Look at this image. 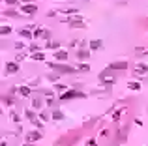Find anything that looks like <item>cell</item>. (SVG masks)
Returning <instances> with one entry per match:
<instances>
[{
  "label": "cell",
  "instance_id": "6da1fadb",
  "mask_svg": "<svg viewBox=\"0 0 148 146\" xmlns=\"http://www.w3.org/2000/svg\"><path fill=\"white\" fill-rule=\"evenodd\" d=\"M49 67L51 71H54V73H58V75H73V73H77V67L75 66H69V64H58V62H49Z\"/></svg>",
  "mask_w": 148,
  "mask_h": 146
},
{
  "label": "cell",
  "instance_id": "7a4b0ae2",
  "mask_svg": "<svg viewBox=\"0 0 148 146\" xmlns=\"http://www.w3.org/2000/svg\"><path fill=\"white\" fill-rule=\"evenodd\" d=\"M86 94L81 92V90H77V88H69L66 90V92H62L58 96V101H69V99H85Z\"/></svg>",
  "mask_w": 148,
  "mask_h": 146
},
{
  "label": "cell",
  "instance_id": "3957f363",
  "mask_svg": "<svg viewBox=\"0 0 148 146\" xmlns=\"http://www.w3.org/2000/svg\"><path fill=\"white\" fill-rule=\"evenodd\" d=\"M24 114H26V118L30 120L32 124L36 126V128H43V124H41V120H40V116L36 114V112L32 111V109H26V111H24Z\"/></svg>",
  "mask_w": 148,
  "mask_h": 146
},
{
  "label": "cell",
  "instance_id": "277c9868",
  "mask_svg": "<svg viewBox=\"0 0 148 146\" xmlns=\"http://www.w3.org/2000/svg\"><path fill=\"white\" fill-rule=\"evenodd\" d=\"M99 81H101L103 84H112L114 83V75L111 73V69H105V71L99 73Z\"/></svg>",
  "mask_w": 148,
  "mask_h": 146
},
{
  "label": "cell",
  "instance_id": "5b68a950",
  "mask_svg": "<svg viewBox=\"0 0 148 146\" xmlns=\"http://www.w3.org/2000/svg\"><path fill=\"white\" fill-rule=\"evenodd\" d=\"M21 13L24 15H36L38 13V6L36 4H21Z\"/></svg>",
  "mask_w": 148,
  "mask_h": 146
},
{
  "label": "cell",
  "instance_id": "8992f818",
  "mask_svg": "<svg viewBox=\"0 0 148 146\" xmlns=\"http://www.w3.org/2000/svg\"><path fill=\"white\" fill-rule=\"evenodd\" d=\"M128 67V62L126 60H116V62H111L107 66V69H111V71H120V69H126Z\"/></svg>",
  "mask_w": 148,
  "mask_h": 146
},
{
  "label": "cell",
  "instance_id": "52a82bcc",
  "mask_svg": "<svg viewBox=\"0 0 148 146\" xmlns=\"http://www.w3.org/2000/svg\"><path fill=\"white\" fill-rule=\"evenodd\" d=\"M67 24H69V28H85V21H83V17H71L67 19Z\"/></svg>",
  "mask_w": 148,
  "mask_h": 146
},
{
  "label": "cell",
  "instance_id": "ba28073f",
  "mask_svg": "<svg viewBox=\"0 0 148 146\" xmlns=\"http://www.w3.org/2000/svg\"><path fill=\"white\" fill-rule=\"evenodd\" d=\"M90 53H92V51H88V49H79V51H77V60L85 64V60L90 58Z\"/></svg>",
  "mask_w": 148,
  "mask_h": 146
},
{
  "label": "cell",
  "instance_id": "9c48e42d",
  "mask_svg": "<svg viewBox=\"0 0 148 146\" xmlns=\"http://www.w3.org/2000/svg\"><path fill=\"white\" fill-rule=\"evenodd\" d=\"M41 137H43V135H41V131H36V129H34V131L26 133V142H36V141H40Z\"/></svg>",
  "mask_w": 148,
  "mask_h": 146
},
{
  "label": "cell",
  "instance_id": "30bf717a",
  "mask_svg": "<svg viewBox=\"0 0 148 146\" xmlns=\"http://www.w3.org/2000/svg\"><path fill=\"white\" fill-rule=\"evenodd\" d=\"M54 58L58 60V62H66L67 60V51H64V49H58V51H54Z\"/></svg>",
  "mask_w": 148,
  "mask_h": 146
},
{
  "label": "cell",
  "instance_id": "8fae6325",
  "mask_svg": "<svg viewBox=\"0 0 148 146\" xmlns=\"http://www.w3.org/2000/svg\"><path fill=\"white\" fill-rule=\"evenodd\" d=\"M133 73L135 75H144V73H148V64H137L135 66V69H133Z\"/></svg>",
  "mask_w": 148,
  "mask_h": 146
},
{
  "label": "cell",
  "instance_id": "7c38bea8",
  "mask_svg": "<svg viewBox=\"0 0 148 146\" xmlns=\"http://www.w3.org/2000/svg\"><path fill=\"white\" fill-rule=\"evenodd\" d=\"M19 71V62H6V73H17Z\"/></svg>",
  "mask_w": 148,
  "mask_h": 146
},
{
  "label": "cell",
  "instance_id": "4fadbf2b",
  "mask_svg": "<svg viewBox=\"0 0 148 146\" xmlns=\"http://www.w3.org/2000/svg\"><path fill=\"white\" fill-rule=\"evenodd\" d=\"M88 47H90V51H99V49H103V41L101 40H92L88 43Z\"/></svg>",
  "mask_w": 148,
  "mask_h": 146
},
{
  "label": "cell",
  "instance_id": "5bb4252c",
  "mask_svg": "<svg viewBox=\"0 0 148 146\" xmlns=\"http://www.w3.org/2000/svg\"><path fill=\"white\" fill-rule=\"evenodd\" d=\"M51 118H53V120H56V122H60V120H64V118H66V114H64V112L60 111V109H54V111L51 112Z\"/></svg>",
  "mask_w": 148,
  "mask_h": 146
},
{
  "label": "cell",
  "instance_id": "9a60e30c",
  "mask_svg": "<svg viewBox=\"0 0 148 146\" xmlns=\"http://www.w3.org/2000/svg\"><path fill=\"white\" fill-rule=\"evenodd\" d=\"M17 34H19V38H34V32L28 30V28H19Z\"/></svg>",
  "mask_w": 148,
  "mask_h": 146
},
{
  "label": "cell",
  "instance_id": "2e32d148",
  "mask_svg": "<svg viewBox=\"0 0 148 146\" xmlns=\"http://www.w3.org/2000/svg\"><path fill=\"white\" fill-rule=\"evenodd\" d=\"M19 94H21L22 97H30L32 88H30V86H19Z\"/></svg>",
  "mask_w": 148,
  "mask_h": 146
},
{
  "label": "cell",
  "instance_id": "e0dca14e",
  "mask_svg": "<svg viewBox=\"0 0 148 146\" xmlns=\"http://www.w3.org/2000/svg\"><path fill=\"white\" fill-rule=\"evenodd\" d=\"M58 11H62V13H67V15H77V13H79V8H60Z\"/></svg>",
  "mask_w": 148,
  "mask_h": 146
},
{
  "label": "cell",
  "instance_id": "ac0fdd59",
  "mask_svg": "<svg viewBox=\"0 0 148 146\" xmlns=\"http://www.w3.org/2000/svg\"><path fill=\"white\" fill-rule=\"evenodd\" d=\"M130 90H133V92H137V90H141V83H137V81H131V83L126 84Z\"/></svg>",
  "mask_w": 148,
  "mask_h": 146
},
{
  "label": "cell",
  "instance_id": "d6986e66",
  "mask_svg": "<svg viewBox=\"0 0 148 146\" xmlns=\"http://www.w3.org/2000/svg\"><path fill=\"white\" fill-rule=\"evenodd\" d=\"M45 47H47V49H56V51H58V49H60V43H58V41H47V43H45Z\"/></svg>",
  "mask_w": 148,
  "mask_h": 146
},
{
  "label": "cell",
  "instance_id": "ffe728a7",
  "mask_svg": "<svg viewBox=\"0 0 148 146\" xmlns=\"http://www.w3.org/2000/svg\"><path fill=\"white\" fill-rule=\"evenodd\" d=\"M75 67H77V71H83V73H88V71H90L88 64H79V66H75Z\"/></svg>",
  "mask_w": 148,
  "mask_h": 146
},
{
  "label": "cell",
  "instance_id": "44dd1931",
  "mask_svg": "<svg viewBox=\"0 0 148 146\" xmlns=\"http://www.w3.org/2000/svg\"><path fill=\"white\" fill-rule=\"evenodd\" d=\"M41 105H43V101H41L40 97H34V99H32V107H34V109H41Z\"/></svg>",
  "mask_w": 148,
  "mask_h": 146
},
{
  "label": "cell",
  "instance_id": "7402d4cb",
  "mask_svg": "<svg viewBox=\"0 0 148 146\" xmlns=\"http://www.w3.org/2000/svg\"><path fill=\"white\" fill-rule=\"evenodd\" d=\"M2 103H6V105H13L15 99L11 96H4V97H2Z\"/></svg>",
  "mask_w": 148,
  "mask_h": 146
},
{
  "label": "cell",
  "instance_id": "603a6c76",
  "mask_svg": "<svg viewBox=\"0 0 148 146\" xmlns=\"http://www.w3.org/2000/svg\"><path fill=\"white\" fill-rule=\"evenodd\" d=\"M0 34H2V36H8V34H11V26H8V24H4V26L0 28Z\"/></svg>",
  "mask_w": 148,
  "mask_h": 146
},
{
  "label": "cell",
  "instance_id": "cb8c5ba5",
  "mask_svg": "<svg viewBox=\"0 0 148 146\" xmlns=\"http://www.w3.org/2000/svg\"><path fill=\"white\" fill-rule=\"evenodd\" d=\"M41 40H45V41H51V30L43 28V34H41Z\"/></svg>",
  "mask_w": 148,
  "mask_h": 146
},
{
  "label": "cell",
  "instance_id": "d4e9b609",
  "mask_svg": "<svg viewBox=\"0 0 148 146\" xmlns=\"http://www.w3.org/2000/svg\"><path fill=\"white\" fill-rule=\"evenodd\" d=\"M32 58H34V60L43 62V60H45V53H34V54H32Z\"/></svg>",
  "mask_w": 148,
  "mask_h": 146
},
{
  "label": "cell",
  "instance_id": "484cf974",
  "mask_svg": "<svg viewBox=\"0 0 148 146\" xmlns=\"http://www.w3.org/2000/svg\"><path fill=\"white\" fill-rule=\"evenodd\" d=\"M38 116H40L41 122H47V120H51V114H47V112H38Z\"/></svg>",
  "mask_w": 148,
  "mask_h": 146
},
{
  "label": "cell",
  "instance_id": "4316f807",
  "mask_svg": "<svg viewBox=\"0 0 148 146\" xmlns=\"http://www.w3.org/2000/svg\"><path fill=\"white\" fill-rule=\"evenodd\" d=\"M4 15H6V17H17V11H13V9H6V11H4Z\"/></svg>",
  "mask_w": 148,
  "mask_h": 146
},
{
  "label": "cell",
  "instance_id": "83f0119b",
  "mask_svg": "<svg viewBox=\"0 0 148 146\" xmlns=\"http://www.w3.org/2000/svg\"><path fill=\"white\" fill-rule=\"evenodd\" d=\"M58 73H54V71H51V73H49V75H47V79H49V81H58Z\"/></svg>",
  "mask_w": 148,
  "mask_h": 146
},
{
  "label": "cell",
  "instance_id": "f1b7e54d",
  "mask_svg": "<svg viewBox=\"0 0 148 146\" xmlns=\"http://www.w3.org/2000/svg\"><path fill=\"white\" fill-rule=\"evenodd\" d=\"M9 118L13 120V122H17V124H19V122H21V116H19L17 112H11V114H9Z\"/></svg>",
  "mask_w": 148,
  "mask_h": 146
},
{
  "label": "cell",
  "instance_id": "f546056e",
  "mask_svg": "<svg viewBox=\"0 0 148 146\" xmlns=\"http://www.w3.org/2000/svg\"><path fill=\"white\" fill-rule=\"evenodd\" d=\"M54 88H56V90H60V92H66V90H69V88H67V86H66V84H56V86H54Z\"/></svg>",
  "mask_w": 148,
  "mask_h": 146
},
{
  "label": "cell",
  "instance_id": "4dcf8cb0",
  "mask_svg": "<svg viewBox=\"0 0 148 146\" xmlns=\"http://www.w3.org/2000/svg\"><path fill=\"white\" fill-rule=\"evenodd\" d=\"M41 34H43V28H36L34 30V38H41Z\"/></svg>",
  "mask_w": 148,
  "mask_h": 146
},
{
  "label": "cell",
  "instance_id": "1f68e13d",
  "mask_svg": "<svg viewBox=\"0 0 148 146\" xmlns=\"http://www.w3.org/2000/svg\"><path fill=\"white\" fill-rule=\"evenodd\" d=\"M21 60H24V54H21V53H19L17 56H15V62H21Z\"/></svg>",
  "mask_w": 148,
  "mask_h": 146
},
{
  "label": "cell",
  "instance_id": "d6a6232c",
  "mask_svg": "<svg viewBox=\"0 0 148 146\" xmlns=\"http://www.w3.org/2000/svg\"><path fill=\"white\" fill-rule=\"evenodd\" d=\"M17 2H19V0H6V4H8V6H15Z\"/></svg>",
  "mask_w": 148,
  "mask_h": 146
},
{
  "label": "cell",
  "instance_id": "836d02e7",
  "mask_svg": "<svg viewBox=\"0 0 148 146\" xmlns=\"http://www.w3.org/2000/svg\"><path fill=\"white\" fill-rule=\"evenodd\" d=\"M24 47V45H22V41H17V43H15V49H22Z\"/></svg>",
  "mask_w": 148,
  "mask_h": 146
},
{
  "label": "cell",
  "instance_id": "e575fe53",
  "mask_svg": "<svg viewBox=\"0 0 148 146\" xmlns=\"http://www.w3.org/2000/svg\"><path fill=\"white\" fill-rule=\"evenodd\" d=\"M19 2H22V4H30V0H19Z\"/></svg>",
  "mask_w": 148,
  "mask_h": 146
},
{
  "label": "cell",
  "instance_id": "d590c367",
  "mask_svg": "<svg viewBox=\"0 0 148 146\" xmlns=\"http://www.w3.org/2000/svg\"><path fill=\"white\" fill-rule=\"evenodd\" d=\"M0 146H8V142H6V141H2V144H0Z\"/></svg>",
  "mask_w": 148,
  "mask_h": 146
},
{
  "label": "cell",
  "instance_id": "8d00e7d4",
  "mask_svg": "<svg viewBox=\"0 0 148 146\" xmlns=\"http://www.w3.org/2000/svg\"><path fill=\"white\" fill-rule=\"evenodd\" d=\"M24 146H34V144H32V142H26V144H24Z\"/></svg>",
  "mask_w": 148,
  "mask_h": 146
}]
</instances>
